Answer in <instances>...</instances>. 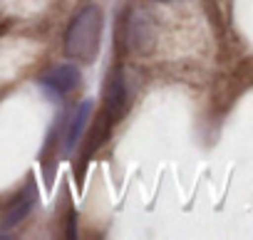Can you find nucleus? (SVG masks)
<instances>
[{"mask_svg": "<svg viewBox=\"0 0 253 240\" xmlns=\"http://www.w3.org/2000/svg\"><path fill=\"white\" fill-rule=\"evenodd\" d=\"M129 87H126V79H124V72L122 67H114L109 79H107V89H104V106L102 111L109 114L114 122L124 114L126 104H129V92H126Z\"/></svg>", "mask_w": 253, "mask_h": 240, "instance_id": "obj_4", "label": "nucleus"}, {"mask_svg": "<svg viewBox=\"0 0 253 240\" xmlns=\"http://www.w3.org/2000/svg\"><path fill=\"white\" fill-rule=\"evenodd\" d=\"M102 28H104V13L99 5H87L82 8L67 33H65V52L77 60V62H92L99 52L102 42Z\"/></svg>", "mask_w": 253, "mask_h": 240, "instance_id": "obj_1", "label": "nucleus"}, {"mask_svg": "<svg viewBox=\"0 0 253 240\" xmlns=\"http://www.w3.org/2000/svg\"><path fill=\"white\" fill-rule=\"evenodd\" d=\"M122 42L129 52H149L154 45V23L144 13V8H134L124 18Z\"/></svg>", "mask_w": 253, "mask_h": 240, "instance_id": "obj_2", "label": "nucleus"}, {"mask_svg": "<svg viewBox=\"0 0 253 240\" xmlns=\"http://www.w3.org/2000/svg\"><path fill=\"white\" fill-rule=\"evenodd\" d=\"M92 106H94V102H92V99H84V102L75 109L70 124H67V137H65V149H67V151H75L77 144H80V139L84 137V127H87V122H89Z\"/></svg>", "mask_w": 253, "mask_h": 240, "instance_id": "obj_6", "label": "nucleus"}, {"mask_svg": "<svg viewBox=\"0 0 253 240\" xmlns=\"http://www.w3.org/2000/svg\"><path fill=\"white\" fill-rule=\"evenodd\" d=\"M35 206H38V186H35V181L30 178V181L20 188V193L5 206L3 215H0V228H5V230L18 228V225L33 213Z\"/></svg>", "mask_w": 253, "mask_h": 240, "instance_id": "obj_3", "label": "nucleus"}, {"mask_svg": "<svg viewBox=\"0 0 253 240\" xmlns=\"http://www.w3.org/2000/svg\"><path fill=\"white\" fill-rule=\"evenodd\" d=\"M40 84L55 94H70L82 84V72L75 65H57V67H50L40 77Z\"/></svg>", "mask_w": 253, "mask_h": 240, "instance_id": "obj_5", "label": "nucleus"}]
</instances>
